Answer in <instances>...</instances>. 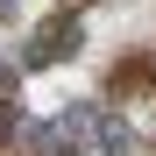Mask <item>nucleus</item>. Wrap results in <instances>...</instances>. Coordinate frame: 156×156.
I'll return each instance as SVG.
<instances>
[{
	"label": "nucleus",
	"mask_w": 156,
	"mask_h": 156,
	"mask_svg": "<svg viewBox=\"0 0 156 156\" xmlns=\"http://www.w3.org/2000/svg\"><path fill=\"white\" fill-rule=\"evenodd\" d=\"M64 57H78V21H71V14L43 21V29H36V43L21 50V64H29V71H43V64H64Z\"/></svg>",
	"instance_id": "f257e3e1"
}]
</instances>
